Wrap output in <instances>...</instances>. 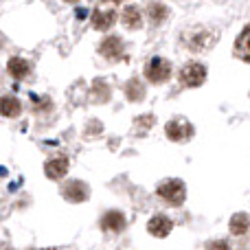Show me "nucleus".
Listing matches in <instances>:
<instances>
[{"instance_id":"1","label":"nucleus","mask_w":250,"mask_h":250,"mask_svg":"<svg viewBox=\"0 0 250 250\" xmlns=\"http://www.w3.org/2000/svg\"><path fill=\"white\" fill-rule=\"evenodd\" d=\"M158 195L165 200V202L173 204V207H180L187 198V189H185V182L178 180V178H169V180H163L158 185Z\"/></svg>"},{"instance_id":"2","label":"nucleus","mask_w":250,"mask_h":250,"mask_svg":"<svg viewBox=\"0 0 250 250\" xmlns=\"http://www.w3.org/2000/svg\"><path fill=\"white\" fill-rule=\"evenodd\" d=\"M143 73H145L147 82L163 83L171 77V64H169L167 60H163V57H151V60L145 64V70H143Z\"/></svg>"},{"instance_id":"3","label":"nucleus","mask_w":250,"mask_h":250,"mask_svg":"<svg viewBox=\"0 0 250 250\" xmlns=\"http://www.w3.org/2000/svg\"><path fill=\"white\" fill-rule=\"evenodd\" d=\"M204 79H207V66L198 64V62H189V64L182 66V70H180L182 86L198 88V86H202L204 83Z\"/></svg>"},{"instance_id":"4","label":"nucleus","mask_w":250,"mask_h":250,"mask_svg":"<svg viewBox=\"0 0 250 250\" xmlns=\"http://www.w3.org/2000/svg\"><path fill=\"white\" fill-rule=\"evenodd\" d=\"M165 134H167L169 141H176V143H182V141H189L193 136V125H191L187 119H171L167 125H165Z\"/></svg>"},{"instance_id":"5","label":"nucleus","mask_w":250,"mask_h":250,"mask_svg":"<svg viewBox=\"0 0 250 250\" xmlns=\"http://www.w3.org/2000/svg\"><path fill=\"white\" fill-rule=\"evenodd\" d=\"M99 53L105 60H119V57H123V40L117 35H108L99 44Z\"/></svg>"},{"instance_id":"6","label":"nucleus","mask_w":250,"mask_h":250,"mask_svg":"<svg viewBox=\"0 0 250 250\" xmlns=\"http://www.w3.org/2000/svg\"><path fill=\"white\" fill-rule=\"evenodd\" d=\"M64 198L70 200V202H83V200H88V195H90V191H88V185L86 182H79V180H70L68 185L64 187Z\"/></svg>"},{"instance_id":"7","label":"nucleus","mask_w":250,"mask_h":250,"mask_svg":"<svg viewBox=\"0 0 250 250\" xmlns=\"http://www.w3.org/2000/svg\"><path fill=\"white\" fill-rule=\"evenodd\" d=\"M171 229H173V222L165 215H154L149 220V224H147V230H149L154 237H167V235L171 233Z\"/></svg>"},{"instance_id":"8","label":"nucleus","mask_w":250,"mask_h":250,"mask_svg":"<svg viewBox=\"0 0 250 250\" xmlns=\"http://www.w3.org/2000/svg\"><path fill=\"white\" fill-rule=\"evenodd\" d=\"M101 229L110 230V233H121L125 229V217L121 211H108L101 217Z\"/></svg>"},{"instance_id":"9","label":"nucleus","mask_w":250,"mask_h":250,"mask_svg":"<svg viewBox=\"0 0 250 250\" xmlns=\"http://www.w3.org/2000/svg\"><path fill=\"white\" fill-rule=\"evenodd\" d=\"M114 20H117V13H114L112 9H97V11L92 13V26H95L97 31L110 29V26L114 24Z\"/></svg>"},{"instance_id":"10","label":"nucleus","mask_w":250,"mask_h":250,"mask_svg":"<svg viewBox=\"0 0 250 250\" xmlns=\"http://www.w3.org/2000/svg\"><path fill=\"white\" fill-rule=\"evenodd\" d=\"M66 171H68V160L66 158H53L44 165V173H46V178H51V180L64 178Z\"/></svg>"},{"instance_id":"11","label":"nucleus","mask_w":250,"mask_h":250,"mask_svg":"<svg viewBox=\"0 0 250 250\" xmlns=\"http://www.w3.org/2000/svg\"><path fill=\"white\" fill-rule=\"evenodd\" d=\"M20 112H22V105L16 97H2V99H0V114H2V117L16 119V117H20Z\"/></svg>"},{"instance_id":"12","label":"nucleus","mask_w":250,"mask_h":250,"mask_svg":"<svg viewBox=\"0 0 250 250\" xmlns=\"http://www.w3.org/2000/svg\"><path fill=\"white\" fill-rule=\"evenodd\" d=\"M7 70H9V75H11V77L24 79L26 75H29L31 66H29V62L22 60V57H11V60H9V64H7Z\"/></svg>"},{"instance_id":"13","label":"nucleus","mask_w":250,"mask_h":250,"mask_svg":"<svg viewBox=\"0 0 250 250\" xmlns=\"http://www.w3.org/2000/svg\"><path fill=\"white\" fill-rule=\"evenodd\" d=\"M213 42H215V38H208L207 31H198L193 38H189L187 48H191V51H204V48H208Z\"/></svg>"},{"instance_id":"14","label":"nucleus","mask_w":250,"mask_h":250,"mask_svg":"<svg viewBox=\"0 0 250 250\" xmlns=\"http://www.w3.org/2000/svg\"><path fill=\"white\" fill-rule=\"evenodd\" d=\"M229 229L233 235H244L250 229V215H246V213H235V215L230 217Z\"/></svg>"},{"instance_id":"15","label":"nucleus","mask_w":250,"mask_h":250,"mask_svg":"<svg viewBox=\"0 0 250 250\" xmlns=\"http://www.w3.org/2000/svg\"><path fill=\"white\" fill-rule=\"evenodd\" d=\"M235 48H237V55L242 57V60L250 62V26H246V29H244V33L237 38Z\"/></svg>"},{"instance_id":"16","label":"nucleus","mask_w":250,"mask_h":250,"mask_svg":"<svg viewBox=\"0 0 250 250\" xmlns=\"http://www.w3.org/2000/svg\"><path fill=\"white\" fill-rule=\"evenodd\" d=\"M123 24L127 29H141L143 24V18H141V11L136 7H125L123 9Z\"/></svg>"},{"instance_id":"17","label":"nucleus","mask_w":250,"mask_h":250,"mask_svg":"<svg viewBox=\"0 0 250 250\" xmlns=\"http://www.w3.org/2000/svg\"><path fill=\"white\" fill-rule=\"evenodd\" d=\"M147 11H149V20L154 22V24H160V22L169 16V9L165 7L163 2H149V9H147Z\"/></svg>"},{"instance_id":"18","label":"nucleus","mask_w":250,"mask_h":250,"mask_svg":"<svg viewBox=\"0 0 250 250\" xmlns=\"http://www.w3.org/2000/svg\"><path fill=\"white\" fill-rule=\"evenodd\" d=\"M125 90H127V97L132 101H141L143 95H145V90H143V86L138 83V79H132V82L127 83V88H125Z\"/></svg>"},{"instance_id":"19","label":"nucleus","mask_w":250,"mask_h":250,"mask_svg":"<svg viewBox=\"0 0 250 250\" xmlns=\"http://www.w3.org/2000/svg\"><path fill=\"white\" fill-rule=\"evenodd\" d=\"M207 250H230V246L226 242H211L207 246Z\"/></svg>"},{"instance_id":"20","label":"nucleus","mask_w":250,"mask_h":250,"mask_svg":"<svg viewBox=\"0 0 250 250\" xmlns=\"http://www.w3.org/2000/svg\"><path fill=\"white\" fill-rule=\"evenodd\" d=\"M108 2H121V0H108Z\"/></svg>"},{"instance_id":"21","label":"nucleus","mask_w":250,"mask_h":250,"mask_svg":"<svg viewBox=\"0 0 250 250\" xmlns=\"http://www.w3.org/2000/svg\"><path fill=\"white\" fill-rule=\"evenodd\" d=\"M66 2H77V0H66Z\"/></svg>"}]
</instances>
